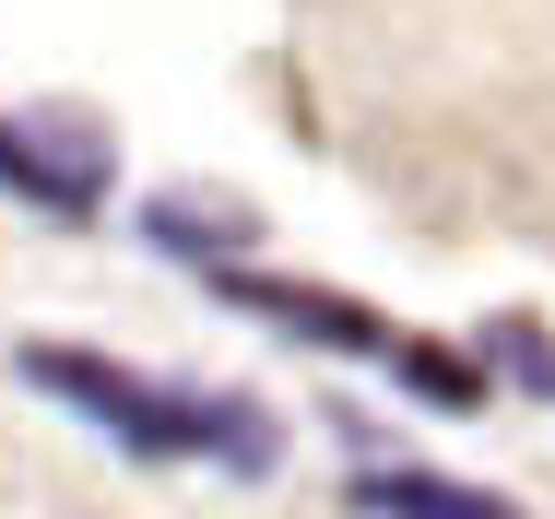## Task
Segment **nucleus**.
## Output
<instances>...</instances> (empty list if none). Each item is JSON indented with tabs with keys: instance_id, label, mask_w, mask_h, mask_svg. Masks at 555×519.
<instances>
[{
	"instance_id": "f257e3e1",
	"label": "nucleus",
	"mask_w": 555,
	"mask_h": 519,
	"mask_svg": "<svg viewBox=\"0 0 555 519\" xmlns=\"http://www.w3.org/2000/svg\"><path fill=\"white\" fill-rule=\"evenodd\" d=\"M24 378H36V390H60L72 414H95L118 449H142V460H202V449L248 460V472L272 460V449H260L272 425L248 414V402H178V390H142V378H118V366L72 354V342H36V354H24Z\"/></svg>"
},
{
	"instance_id": "f03ea898",
	"label": "nucleus",
	"mask_w": 555,
	"mask_h": 519,
	"mask_svg": "<svg viewBox=\"0 0 555 519\" xmlns=\"http://www.w3.org/2000/svg\"><path fill=\"white\" fill-rule=\"evenodd\" d=\"M354 508L366 519H520V508H496V496H473V484H438V472H366Z\"/></svg>"
},
{
	"instance_id": "7ed1b4c3",
	"label": "nucleus",
	"mask_w": 555,
	"mask_h": 519,
	"mask_svg": "<svg viewBox=\"0 0 555 519\" xmlns=\"http://www.w3.org/2000/svg\"><path fill=\"white\" fill-rule=\"evenodd\" d=\"M0 190H36V202H60V212H83V202H95V166H48V142H36V130H12V118H0Z\"/></svg>"
}]
</instances>
